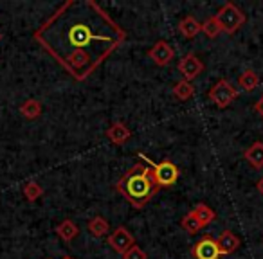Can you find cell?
<instances>
[{"mask_svg":"<svg viewBox=\"0 0 263 259\" xmlns=\"http://www.w3.org/2000/svg\"><path fill=\"white\" fill-rule=\"evenodd\" d=\"M33 38L69 76L83 81L126 42V31L94 0H67Z\"/></svg>","mask_w":263,"mask_h":259,"instance_id":"obj_1","label":"cell"},{"mask_svg":"<svg viewBox=\"0 0 263 259\" xmlns=\"http://www.w3.org/2000/svg\"><path fill=\"white\" fill-rule=\"evenodd\" d=\"M161 187L155 184L152 169L144 164H134L116 184V191L123 194L134 209H143L159 193Z\"/></svg>","mask_w":263,"mask_h":259,"instance_id":"obj_2","label":"cell"},{"mask_svg":"<svg viewBox=\"0 0 263 259\" xmlns=\"http://www.w3.org/2000/svg\"><path fill=\"white\" fill-rule=\"evenodd\" d=\"M139 158H143L152 169V176H154L155 184H157L161 189H166V187H172L175 186V182L179 180V168L173 164L172 161H162V162H154L152 158H148L146 155L139 153Z\"/></svg>","mask_w":263,"mask_h":259,"instance_id":"obj_3","label":"cell"},{"mask_svg":"<svg viewBox=\"0 0 263 259\" xmlns=\"http://www.w3.org/2000/svg\"><path fill=\"white\" fill-rule=\"evenodd\" d=\"M215 18H216V22L220 24L222 33H226V34H234L245 24L243 11H241L236 4H233V2H226V4L218 9Z\"/></svg>","mask_w":263,"mask_h":259,"instance_id":"obj_4","label":"cell"},{"mask_svg":"<svg viewBox=\"0 0 263 259\" xmlns=\"http://www.w3.org/2000/svg\"><path fill=\"white\" fill-rule=\"evenodd\" d=\"M209 101L218 108H227L238 97V90L229 79H218L208 92Z\"/></svg>","mask_w":263,"mask_h":259,"instance_id":"obj_5","label":"cell"},{"mask_svg":"<svg viewBox=\"0 0 263 259\" xmlns=\"http://www.w3.org/2000/svg\"><path fill=\"white\" fill-rule=\"evenodd\" d=\"M106 243H108V247L112 248L114 252L124 255L134 245H136V237L132 236V232L126 229V227H117V229L108 236Z\"/></svg>","mask_w":263,"mask_h":259,"instance_id":"obj_6","label":"cell"},{"mask_svg":"<svg viewBox=\"0 0 263 259\" xmlns=\"http://www.w3.org/2000/svg\"><path fill=\"white\" fill-rule=\"evenodd\" d=\"M177 69H179V72L182 74V79L193 81L195 77H198L202 72H204V63L200 62V58H197L195 52H187L184 58H180Z\"/></svg>","mask_w":263,"mask_h":259,"instance_id":"obj_7","label":"cell"},{"mask_svg":"<svg viewBox=\"0 0 263 259\" xmlns=\"http://www.w3.org/2000/svg\"><path fill=\"white\" fill-rule=\"evenodd\" d=\"M191 254L195 259H220L222 254L218 250L216 240H213L211 236H204L202 240H198L191 248Z\"/></svg>","mask_w":263,"mask_h":259,"instance_id":"obj_8","label":"cell"},{"mask_svg":"<svg viewBox=\"0 0 263 259\" xmlns=\"http://www.w3.org/2000/svg\"><path fill=\"white\" fill-rule=\"evenodd\" d=\"M146 54L157 67H166V65L172 63L173 56H175V51H173V47L168 44V42L159 40L157 44H155L154 47L146 52Z\"/></svg>","mask_w":263,"mask_h":259,"instance_id":"obj_9","label":"cell"},{"mask_svg":"<svg viewBox=\"0 0 263 259\" xmlns=\"http://www.w3.org/2000/svg\"><path fill=\"white\" fill-rule=\"evenodd\" d=\"M216 245H218V250L222 255H229L240 247V240L234 232L231 230H223L218 237H216Z\"/></svg>","mask_w":263,"mask_h":259,"instance_id":"obj_10","label":"cell"},{"mask_svg":"<svg viewBox=\"0 0 263 259\" xmlns=\"http://www.w3.org/2000/svg\"><path fill=\"white\" fill-rule=\"evenodd\" d=\"M106 137H108V141L112 144L121 146V144H124L128 139H130L132 132H130V128H128L124 123H114L112 126L106 130Z\"/></svg>","mask_w":263,"mask_h":259,"instance_id":"obj_11","label":"cell"},{"mask_svg":"<svg viewBox=\"0 0 263 259\" xmlns=\"http://www.w3.org/2000/svg\"><path fill=\"white\" fill-rule=\"evenodd\" d=\"M243 158L254 169H261L263 168V143L261 141H256L254 144H251V146L243 151Z\"/></svg>","mask_w":263,"mask_h":259,"instance_id":"obj_12","label":"cell"},{"mask_svg":"<svg viewBox=\"0 0 263 259\" xmlns=\"http://www.w3.org/2000/svg\"><path fill=\"white\" fill-rule=\"evenodd\" d=\"M202 31V24L198 22L195 16H184L182 20L179 22V33L182 34L184 38H187V40H191V38H195L198 33Z\"/></svg>","mask_w":263,"mask_h":259,"instance_id":"obj_13","label":"cell"},{"mask_svg":"<svg viewBox=\"0 0 263 259\" xmlns=\"http://www.w3.org/2000/svg\"><path fill=\"white\" fill-rule=\"evenodd\" d=\"M56 234L62 237L63 241H72L80 234V227L72 222V220H63L58 227H56Z\"/></svg>","mask_w":263,"mask_h":259,"instance_id":"obj_14","label":"cell"},{"mask_svg":"<svg viewBox=\"0 0 263 259\" xmlns=\"http://www.w3.org/2000/svg\"><path fill=\"white\" fill-rule=\"evenodd\" d=\"M20 113L26 117L27 121H34L42 115V103L38 99H27L20 106Z\"/></svg>","mask_w":263,"mask_h":259,"instance_id":"obj_15","label":"cell"},{"mask_svg":"<svg viewBox=\"0 0 263 259\" xmlns=\"http://www.w3.org/2000/svg\"><path fill=\"white\" fill-rule=\"evenodd\" d=\"M87 229L94 237H105L106 234H108V230H110V225H108V222L103 218V216H94V218L88 222Z\"/></svg>","mask_w":263,"mask_h":259,"instance_id":"obj_16","label":"cell"},{"mask_svg":"<svg viewBox=\"0 0 263 259\" xmlns=\"http://www.w3.org/2000/svg\"><path fill=\"white\" fill-rule=\"evenodd\" d=\"M195 94V87L191 81H186V79H180L175 83L173 87V95H175L179 101H187L190 97H193Z\"/></svg>","mask_w":263,"mask_h":259,"instance_id":"obj_17","label":"cell"},{"mask_svg":"<svg viewBox=\"0 0 263 259\" xmlns=\"http://www.w3.org/2000/svg\"><path fill=\"white\" fill-rule=\"evenodd\" d=\"M193 212L195 216L198 218V222L202 223V227H208L209 223H213L216 220V212L213 211L209 205H205V204H198L197 207L193 209Z\"/></svg>","mask_w":263,"mask_h":259,"instance_id":"obj_18","label":"cell"},{"mask_svg":"<svg viewBox=\"0 0 263 259\" xmlns=\"http://www.w3.org/2000/svg\"><path fill=\"white\" fill-rule=\"evenodd\" d=\"M238 85H240L245 92H252L259 85L258 74H256L254 70H251V69L243 70V72H241V76L238 77Z\"/></svg>","mask_w":263,"mask_h":259,"instance_id":"obj_19","label":"cell"},{"mask_svg":"<svg viewBox=\"0 0 263 259\" xmlns=\"http://www.w3.org/2000/svg\"><path fill=\"white\" fill-rule=\"evenodd\" d=\"M180 227H182V230H186L187 234H191V236H193V234H197V232H200V230L204 229V227H202V223L198 222V218L191 211L187 212L182 220H180Z\"/></svg>","mask_w":263,"mask_h":259,"instance_id":"obj_20","label":"cell"},{"mask_svg":"<svg viewBox=\"0 0 263 259\" xmlns=\"http://www.w3.org/2000/svg\"><path fill=\"white\" fill-rule=\"evenodd\" d=\"M22 191H24V196H26L29 202H36L38 198L44 194V187H42L38 182H34V180H29V182L24 184Z\"/></svg>","mask_w":263,"mask_h":259,"instance_id":"obj_21","label":"cell"},{"mask_svg":"<svg viewBox=\"0 0 263 259\" xmlns=\"http://www.w3.org/2000/svg\"><path fill=\"white\" fill-rule=\"evenodd\" d=\"M202 33H204L208 38H211V40L222 33V29H220V24L216 22L215 16H209L208 20H204V22H202Z\"/></svg>","mask_w":263,"mask_h":259,"instance_id":"obj_22","label":"cell"},{"mask_svg":"<svg viewBox=\"0 0 263 259\" xmlns=\"http://www.w3.org/2000/svg\"><path fill=\"white\" fill-rule=\"evenodd\" d=\"M123 259H148V255L143 248L137 247V245H134V247H132L130 250L123 255Z\"/></svg>","mask_w":263,"mask_h":259,"instance_id":"obj_23","label":"cell"},{"mask_svg":"<svg viewBox=\"0 0 263 259\" xmlns=\"http://www.w3.org/2000/svg\"><path fill=\"white\" fill-rule=\"evenodd\" d=\"M254 112L258 113L259 117H263V95L254 103Z\"/></svg>","mask_w":263,"mask_h":259,"instance_id":"obj_24","label":"cell"},{"mask_svg":"<svg viewBox=\"0 0 263 259\" xmlns=\"http://www.w3.org/2000/svg\"><path fill=\"white\" fill-rule=\"evenodd\" d=\"M256 187H258V191H259V194L263 196V176L258 180V184H256Z\"/></svg>","mask_w":263,"mask_h":259,"instance_id":"obj_25","label":"cell"},{"mask_svg":"<svg viewBox=\"0 0 263 259\" xmlns=\"http://www.w3.org/2000/svg\"><path fill=\"white\" fill-rule=\"evenodd\" d=\"M62 259H74V257H70V255H65V257H62Z\"/></svg>","mask_w":263,"mask_h":259,"instance_id":"obj_26","label":"cell"},{"mask_svg":"<svg viewBox=\"0 0 263 259\" xmlns=\"http://www.w3.org/2000/svg\"><path fill=\"white\" fill-rule=\"evenodd\" d=\"M0 40H2V34H0Z\"/></svg>","mask_w":263,"mask_h":259,"instance_id":"obj_27","label":"cell"}]
</instances>
